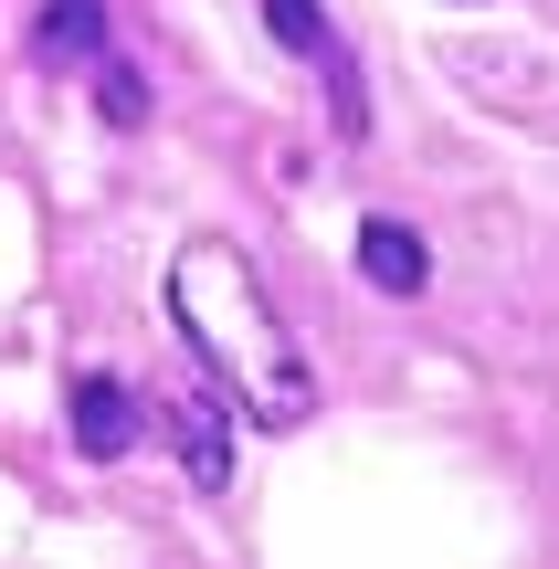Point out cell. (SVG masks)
Segmentation results:
<instances>
[{"instance_id": "cell-1", "label": "cell", "mask_w": 559, "mask_h": 569, "mask_svg": "<svg viewBox=\"0 0 559 569\" xmlns=\"http://www.w3.org/2000/svg\"><path fill=\"white\" fill-rule=\"evenodd\" d=\"M169 327L190 338L201 380H222L232 401H243V422L296 432V422L317 411V369H307V348H296L286 306H274V284L253 274L243 243L201 232V243L169 253Z\"/></svg>"}, {"instance_id": "cell-2", "label": "cell", "mask_w": 559, "mask_h": 569, "mask_svg": "<svg viewBox=\"0 0 559 569\" xmlns=\"http://www.w3.org/2000/svg\"><path fill=\"white\" fill-rule=\"evenodd\" d=\"M264 21H274V42H286L307 74H328V127L338 138H370V84H359V63H349V42H338V21L317 11V0H264Z\"/></svg>"}, {"instance_id": "cell-3", "label": "cell", "mask_w": 559, "mask_h": 569, "mask_svg": "<svg viewBox=\"0 0 559 569\" xmlns=\"http://www.w3.org/2000/svg\"><path fill=\"white\" fill-rule=\"evenodd\" d=\"M443 74L476 84V96H497L507 117H528V127H549V138H559V74H549V53H476V42H443Z\"/></svg>"}, {"instance_id": "cell-4", "label": "cell", "mask_w": 559, "mask_h": 569, "mask_svg": "<svg viewBox=\"0 0 559 569\" xmlns=\"http://www.w3.org/2000/svg\"><path fill=\"white\" fill-rule=\"evenodd\" d=\"M232 390L211 380V390H190V401H169V432H180V465H190V486L201 496H232V465H243V453H232Z\"/></svg>"}, {"instance_id": "cell-5", "label": "cell", "mask_w": 559, "mask_h": 569, "mask_svg": "<svg viewBox=\"0 0 559 569\" xmlns=\"http://www.w3.org/2000/svg\"><path fill=\"white\" fill-rule=\"evenodd\" d=\"M63 411H74V453H84V465H117V453L138 443V422H148L138 390H127L117 369H84V380L63 390Z\"/></svg>"}, {"instance_id": "cell-6", "label": "cell", "mask_w": 559, "mask_h": 569, "mask_svg": "<svg viewBox=\"0 0 559 569\" xmlns=\"http://www.w3.org/2000/svg\"><path fill=\"white\" fill-rule=\"evenodd\" d=\"M106 53H117L106 0H42V11H32V63H53V74H96Z\"/></svg>"}, {"instance_id": "cell-7", "label": "cell", "mask_w": 559, "mask_h": 569, "mask_svg": "<svg viewBox=\"0 0 559 569\" xmlns=\"http://www.w3.org/2000/svg\"><path fill=\"white\" fill-rule=\"evenodd\" d=\"M359 274H370L380 296H422V284H433V253H422V232H401L391 211H370V222H359Z\"/></svg>"}, {"instance_id": "cell-8", "label": "cell", "mask_w": 559, "mask_h": 569, "mask_svg": "<svg viewBox=\"0 0 559 569\" xmlns=\"http://www.w3.org/2000/svg\"><path fill=\"white\" fill-rule=\"evenodd\" d=\"M96 106H106V127H148V74L127 53H106L96 63Z\"/></svg>"}]
</instances>
